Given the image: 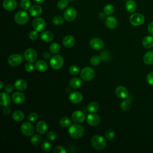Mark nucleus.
Returning a JSON list of instances; mask_svg holds the SVG:
<instances>
[{"mask_svg": "<svg viewBox=\"0 0 153 153\" xmlns=\"http://www.w3.org/2000/svg\"><path fill=\"white\" fill-rule=\"evenodd\" d=\"M70 86L74 89H78L80 88L82 85V80L78 77H74L71 79L69 81Z\"/></svg>", "mask_w": 153, "mask_h": 153, "instance_id": "393cba45", "label": "nucleus"}, {"mask_svg": "<svg viewBox=\"0 0 153 153\" xmlns=\"http://www.w3.org/2000/svg\"><path fill=\"white\" fill-rule=\"evenodd\" d=\"M71 118L73 121L76 123L81 124L85 120V115L81 111H74L71 115Z\"/></svg>", "mask_w": 153, "mask_h": 153, "instance_id": "9b49d317", "label": "nucleus"}, {"mask_svg": "<svg viewBox=\"0 0 153 153\" xmlns=\"http://www.w3.org/2000/svg\"><path fill=\"white\" fill-rule=\"evenodd\" d=\"M47 137L50 140H54L57 137V133L54 131H50L47 133Z\"/></svg>", "mask_w": 153, "mask_h": 153, "instance_id": "49530a36", "label": "nucleus"}, {"mask_svg": "<svg viewBox=\"0 0 153 153\" xmlns=\"http://www.w3.org/2000/svg\"><path fill=\"white\" fill-rule=\"evenodd\" d=\"M146 80L149 85L153 86V72H151L147 75Z\"/></svg>", "mask_w": 153, "mask_h": 153, "instance_id": "3c124183", "label": "nucleus"}, {"mask_svg": "<svg viewBox=\"0 0 153 153\" xmlns=\"http://www.w3.org/2000/svg\"><path fill=\"white\" fill-rule=\"evenodd\" d=\"M99 104L96 102H91L87 106V109L91 113H94L97 112L99 109Z\"/></svg>", "mask_w": 153, "mask_h": 153, "instance_id": "2f4dec72", "label": "nucleus"}, {"mask_svg": "<svg viewBox=\"0 0 153 153\" xmlns=\"http://www.w3.org/2000/svg\"><path fill=\"white\" fill-rule=\"evenodd\" d=\"M59 124L61 127H68L71 125V120L68 117H63L60 119Z\"/></svg>", "mask_w": 153, "mask_h": 153, "instance_id": "72a5a7b5", "label": "nucleus"}, {"mask_svg": "<svg viewBox=\"0 0 153 153\" xmlns=\"http://www.w3.org/2000/svg\"><path fill=\"white\" fill-rule=\"evenodd\" d=\"M143 62L148 65H151L153 64V50L149 51L146 53L143 58Z\"/></svg>", "mask_w": 153, "mask_h": 153, "instance_id": "c85d7f7f", "label": "nucleus"}, {"mask_svg": "<svg viewBox=\"0 0 153 153\" xmlns=\"http://www.w3.org/2000/svg\"><path fill=\"white\" fill-rule=\"evenodd\" d=\"M53 152L54 153H66V151L64 147L61 146H57L54 148Z\"/></svg>", "mask_w": 153, "mask_h": 153, "instance_id": "09e8293b", "label": "nucleus"}, {"mask_svg": "<svg viewBox=\"0 0 153 153\" xmlns=\"http://www.w3.org/2000/svg\"><path fill=\"white\" fill-rule=\"evenodd\" d=\"M21 131L26 136H30L34 133V127L33 125L29 122L23 123L20 127Z\"/></svg>", "mask_w": 153, "mask_h": 153, "instance_id": "6e6552de", "label": "nucleus"}, {"mask_svg": "<svg viewBox=\"0 0 153 153\" xmlns=\"http://www.w3.org/2000/svg\"><path fill=\"white\" fill-rule=\"evenodd\" d=\"M11 112V110L8 106H4V108L3 109V114L4 115H5V116L9 115L10 114Z\"/></svg>", "mask_w": 153, "mask_h": 153, "instance_id": "603ef678", "label": "nucleus"}, {"mask_svg": "<svg viewBox=\"0 0 153 153\" xmlns=\"http://www.w3.org/2000/svg\"><path fill=\"white\" fill-rule=\"evenodd\" d=\"M101 62V57L99 56H93L90 59V63L93 66H97Z\"/></svg>", "mask_w": 153, "mask_h": 153, "instance_id": "4c0bfd02", "label": "nucleus"}, {"mask_svg": "<svg viewBox=\"0 0 153 153\" xmlns=\"http://www.w3.org/2000/svg\"><path fill=\"white\" fill-rule=\"evenodd\" d=\"M29 38L32 40V41H35L36 40L38 37V31L36 30H32L30 32L29 34Z\"/></svg>", "mask_w": 153, "mask_h": 153, "instance_id": "de8ad7c7", "label": "nucleus"}, {"mask_svg": "<svg viewBox=\"0 0 153 153\" xmlns=\"http://www.w3.org/2000/svg\"><path fill=\"white\" fill-rule=\"evenodd\" d=\"M90 47L96 50H101L104 47V42L99 38H93L90 41Z\"/></svg>", "mask_w": 153, "mask_h": 153, "instance_id": "ddd939ff", "label": "nucleus"}, {"mask_svg": "<svg viewBox=\"0 0 153 153\" xmlns=\"http://www.w3.org/2000/svg\"><path fill=\"white\" fill-rule=\"evenodd\" d=\"M12 117L16 121H21L24 119L25 114L22 111L16 110L13 113Z\"/></svg>", "mask_w": 153, "mask_h": 153, "instance_id": "7c9ffc66", "label": "nucleus"}, {"mask_svg": "<svg viewBox=\"0 0 153 153\" xmlns=\"http://www.w3.org/2000/svg\"><path fill=\"white\" fill-rule=\"evenodd\" d=\"M24 56L28 62L33 63L36 60L38 57V54L35 49L29 48L26 50V51H25Z\"/></svg>", "mask_w": 153, "mask_h": 153, "instance_id": "1a4fd4ad", "label": "nucleus"}, {"mask_svg": "<svg viewBox=\"0 0 153 153\" xmlns=\"http://www.w3.org/2000/svg\"><path fill=\"white\" fill-rule=\"evenodd\" d=\"M14 86L17 90L23 91L27 88V84L25 79H18L14 82Z\"/></svg>", "mask_w": 153, "mask_h": 153, "instance_id": "f3484780", "label": "nucleus"}, {"mask_svg": "<svg viewBox=\"0 0 153 153\" xmlns=\"http://www.w3.org/2000/svg\"><path fill=\"white\" fill-rule=\"evenodd\" d=\"M42 141V137L39 134H34L30 138V142L33 145H39Z\"/></svg>", "mask_w": 153, "mask_h": 153, "instance_id": "e433bc0d", "label": "nucleus"}, {"mask_svg": "<svg viewBox=\"0 0 153 153\" xmlns=\"http://www.w3.org/2000/svg\"><path fill=\"white\" fill-rule=\"evenodd\" d=\"M42 56H43L44 58L45 59H46V60H48V59H49L51 57V54H50V53L49 52H48V51H45V52L43 53Z\"/></svg>", "mask_w": 153, "mask_h": 153, "instance_id": "6e6d98bb", "label": "nucleus"}, {"mask_svg": "<svg viewBox=\"0 0 153 153\" xmlns=\"http://www.w3.org/2000/svg\"><path fill=\"white\" fill-rule=\"evenodd\" d=\"M1 96V100L0 103L1 105L2 106H8L11 103V99L10 96L8 95V93L2 92L0 94Z\"/></svg>", "mask_w": 153, "mask_h": 153, "instance_id": "b1692460", "label": "nucleus"}, {"mask_svg": "<svg viewBox=\"0 0 153 153\" xmlns=\"http://www.w3.org/2000/svg\"><path fill=\"white\" fill-rule=\"evenodd\" d=\"M126 8L129 13H134L136 10V4L133 0H128L126 3Z\"/></svg>", "mask_w": 153, "mask_h": 153, "instance_id": "cd10ccee", "label": "nucleus"}, {"mask_svg": "<svg viewBox=\"0 0 153 153\" xmlns=\"http://www.w3.org/2000/svg\"><path fill=\"white\" fill-rule=\"evenodd\" d=\"M45 22L42 17H36L32 22V26L33 29L38 32L43 30L45 27Z\"/></svg>", "mask_w": 153, "mask_h": 153, "instance_id": "9d476101", "label": "nucleus"}, {"mask_svg": "<svg viewBox=\"0 0 153 153\" xmlns=\"http://www.w3.org/2000/svg\"><path fill=\"white\" fill-rule=\"evenodd\" d=\"M27 118L31 122L36 121L38 118V115L36 112H31L28 115Z\"/></svg>", "mask_w": 153, "mask_h": 153, "instance_id": "a18cd8bd", "label": "nucleus"}, {"mask_svg": "<svg viewBox=\"0 0 153 153\" xmlns=\"http://www.w3.org/2000/svg\"><path fill=\"white\" fill-rule=\"evenodd\" d=\"M115 94L120 99H125L128 96V91L125 87L120 85L115 88Z\"/></svg>", "mask_w": 153, "mask_h": 153, "instance_id": "4468645a", "label": "nucleus"}, {"mask_svg": "<svg viewBox=\"0 0 153 153\" xmlns=\"http://www.w3.org/2000/svg\"><path fill=\"white\" fill-rule=\"evenodd\" d=\"M68 5V0H60L57 2V6L59 9L62 10V9L65 8L67 7Z\"/></svg>", "mask_w": 153, "mask_h": 153, "instance_id": "c03bdc74", "label": "nucleus"}, {"mask_svg": "<svg viewBox=\"0 0 153 153\" xmlns=\"http://www.w3.org/2000/svg\"><path fill=\"white\" fill-rule=\"evenodd\" d=\"M148 32L153 35V22H151L148 26Z\"/></svg>", "mask_w": 153, "mask_h": 153, "instance_id": "5fc2aeb1", "label": "nucleus"}, {"mask_svg": "<svg viewBox=\"0 0 153 153\" xmlns=\"http://www.w3.org/2000/svg\"><path fill=\"white\" fill-rule=\"evenodd\" d=\"M49 50L52 54H57L60 50V46L57 42H53L50 45Z\"/></svg>", "mask_w": 153, "mask_h": 153, "instance_id": "473e14b6", "label": "nucleus"}, {"mask_svg": "<svg viewBox=\"0 0 153 153\" xmlns=\"http://www.w3.org/2000/svg\"><path fill=\"white\" fill-rule=\"evenodd\" d=\"M69 99L71 102L76 104L82 102L83 99V96L80 92L73 91L69 94Z\"/></svg>", "mask_w": 153, "mask_h": 153, "instance_id": "dca6fc26", "label": "nucleus"}, {"mask_svg": "<svg viewBox=\"0 0 153 153\" xmlns=\"http://www.w3.org/2000/svg\"><path fill=\"white\" fill-rule=\"evenodd\" d=\"M22 62V57L18 54L11 55L8 59V63L13 67L17 66Z\"/></svg>", "mask_w": 153, "mask_h": 153, "instance_id": "f8f14e48", "label": "nucleus"}, {"mask_svg": "<svg viewBox=\"0 0 153 153\" xmlns=\"http://www.w3.org/2000/svg\"><path fill=\"white\" fill-rule=\"evenodd\" d=\"M106 139L100 135H94L91 139V144L93 148L96 150H102L106 146Z\"/></svg>", "mask_w": 153, "mask_h": 153, "instance_id": "f03ea898", "label": "nucleus"}, {"mask_svg": "<svg viewBox=\"0 0 153 153\" xmlns=\"http://www.w3.org/2000/svg\"><path fill=\"white\" fill-rule=\"evenodd\" d=\"M42 8L39 5H35L31 7L29 9V14L32 16H39L42 13Z\"/></svg>", "mask_w": 153, "mask_h": 153, "instance_id": "bb28decb", "label": "nucleus"}, {"mask_svg": "<svg viewBox=\"0 0 153 153\" xmlns=\"http://www.w3.org/2000/svg\"><path fill=\"white\" fill-rule=\"evenodd\" d=\"M35 66L31 62H28L25 65V69L28 72H31L33 71Z\"/></svg>", "mask_w": 153, "mask_h": 153, "instance_id": "8fccbe9b", "label": "nucleus"}, {"mask_svg": "<svg viewBox=\"0 0 153 153\" xmlns=\"http://www.w3.org/2000/svg\"><path fill=\"white\" fill-rule=\"evenodd\" d=\"M114 11V8L113 5L111 4H108L104 7L103 12L106 15H111Z\"/></svg>", "mask_w": 153, "mask_h": 153, "instance_id": "58836bf2", "label": "nucleus"}, {"mask_svg": "<svg viewBox=\"0 0 153 153\" xmlns=\"http://www.w3.org/2000/svg\"><path fill=\"white\" fill-rule=\"evenodd\" d=\"M131 106V103L129 100H124L122 101L120 105V108L123 111H128Z\"/></svg>", "mask_w": 153, "mask_h": 153, "instance_id": "f704fd0d", "label": "nucleus"}, {"mask_svg": "<svg viewBox=\"0 0 153 153\" xmlns=\"http://www.w3.org/2000/svg\"><path fill=\"white\" fill-rule=\"evenodd\" d=\"M37 3H42L44 1V0H34Z\"/></svg>", "mask_w": 153, "mask_h": 153, "instance_id": "13d9d810", "label": "nucleus"}, {"mask_svg": "<svg viewBox=\"0 0 153 153\" xmlns=\"http://www.w3.org/2000/svg\"><path fill=\"white\" fill-rule=\"evenodd\" d=\"M53 23L56 25H60L64 22L63 18L60 16H56L53 18Z\"/></svg>", "mask_w": 153, "mask_h": 153, "instance_id": "a19ab883", "label": "nucleus"}, {"mask_svg": "<svg viewBox=\"0 0 153 153\" xmlns=\"http://www.w3.org/2000/svg\"><path fill=\"white\" fill-rule=\"evenodd\" d=\"M3 7L7 11H13L17 7V2L15 0H4Z\"/></svg>", "mask_w": 153, "mask_h": 153, "instance_id": "412c9836", "label": "nucleus"}, {"mask_svg": "<svg viewBox=\"0 0 153 153\" xmlns=\"http://www.w3.org/2000/svg\"><path fill=\"white\" fill-rule=\"evenodd\" d=\"M36 131L41 134H45L48 129L47 123L44 121H39L36 125Z\"/></svg>", "mask_w": 153, "mask_h": 153, "instance_id": "6ab92c4d", "label": "nucleus"}, {"mask_svg": "<svg viewBox=\"0 0 153 153\" xmlns=\"http://www.w3.org/2000/svg\"><path fill=\"white\" fill-rule=\"evenodd\" d=\"M105 24L107 27L111 29H115L118 24L117 20L116 19L115 17L113 16H109L106 17V21H105Z\"/></svg>", "mask_w": 153, "mask_h": 153, "instance_id": "5701e85b", "label": "nucleus"}, {"mask_svg": "<svg viewBox=\"0 0 153 153\" xmlns=\"http://www.w3.org/2000/svg\"><path fill=\"white\" fill-rule=\"evenodd\" d=\"M41 38L44 42H50L53 39L54 35L50 31L45 30L41 33Z\"/></svg>", "mask_w": 153, "mask_h": 153, "instance_id": "a878e982", "label": "nucleus"}, {"mask_svg": "<svg viewBox=\"0 0 153 153\" xmlns=\"http://www.w3.org/2000/svg\"><path fill=\"white\" fill-rule=\"evenodd\" d=\"M41 148H42V150L44 151V152H48L51 150L52 145L50 142L47 140H45L41 144Z\"/></svg>", "mask_w": 153, "mask_h": 153, "instance_id": "c9c22d12", "label": "nucleus"}, {"mask_svg": "<svg viewBox=\"0 0 153 153\" xmlns=\"http://www.w3.org/2000/svg\"><path fill=\"white\" fill-rule=\"evenodd\" d=\"M115 136V132L113 129H108L105 132V137L108 140H112Z\"/></svg>", "mask_w": 153, "mask_h": 153, "instance_id": "ea45409f", "label": "nucleus"}, {"mask_svg": "<svg viewBox=\"0 0 153 153\" xmlns=\"http://www.w3.org/2000/svg\"><path fill=\"white\" fill-rule=\"evenodd\" d=\"M130 23L131 25L134 26L141 25L145 21V18L143 16L139 13H134L130 17Z\"/></svg>", "mask_w": 153, "mask_h": 153, "instance_id": "423d86ee", "label": "nucleus"}, {"mask_svg": "<svg viewBox=\"0 0 153 153\" xmlns=\"http://www.w3.org/2000/svg\"><path fill=\"white\" fill-rule=\"evenodd\" d=\"M94 70L90 66H86L80 72V76L81 79L86 81L91 80L94 78Z\"/></svg>", "mask_w": 153, "mask_h": 153, "instance_id": "7ed1b4c3", "label": "nucleus"}, {"mask_svg": "<svg viewBox=\"0 0 153 153\" xmlns=\"http://www.w3.org/2000/svg\"><path fill=\"white\" fill-rule=\"evenodd\" d=\"M84 128L80 124H74L70 126L68 133L70 136L75 139L81 138L84 134Z\"/></svg>", "mask_w": 153, "mask_h": 153, "instance_id": "f257e3e1", "label": "nucleus"}, {"mask_svg": "<svg viewBox=\"0 0 153 153\" xmlns=\"http://www.w3.org/2000/svg\"><path fill=\"white\" fill-rule=\"evenodd\" d=\"M77 16V11L73 7H69L67 8L63 14L65 19L68 22H72L75 19Z\"/></svg>", "mask_w": 153, "mask_h": 153, "instance_id": "0eeeda50", "label": "nucleus"}, {"mask_svg": "<svg viewBox=\"0 0 153 153\" xmlns=\"http://www.w3.org/2000/svg\"><path fill=\"white\" fill-rule=\"evenodd\" d=\"M35 67L37 71L41 72H44L47 71L48 69V64L46 62L42 60H39L36 61L35 65Z\"/></svg>", "mask_w": 153, "mask_h": 153, "instance_id": "4be33fe9", "label": "nucleus"}, {"mask_svg": "<svg viewBox=\"0 0 153 153\" xmlns=\"http://www.w3.org/2000/svg\"><path fill=\"white\" fill-rule=\"evenodd\" d=\"M25 100V94L20 91L15 92L12 95V100L16 104H21Z\"/></svg>", "mask_w": 153, "mask_h": 153, "instance_id": "a211bd4d", "label": "nucleus"}, {"mask_svg": "<svg viewBox=\"0 0 153 153\" xmlns=\"http://www.w3.org/2000/svg\"><path fill=\"white\" fill-rule=\"evenodd\" d=\"M13 89H14V87L11 84H8L5 87V90L8 93H11L13 91Z\"/></svg>", "mask_w": 153, "mask_h": 153, "instance_id": "864d4df0", "label": "nucleus"}, {"mask_svg": "<svg viewBox=\"0 0 153 153\" xmlns=\"http://www.w3.org/2000/svg\"><path fill=\"white\" fill-rule=\"evenodd\" d=\"M69 72L72 75H76L79 72V68L76 65H72L69 69Z\"/></svg>", "mask_w": 153, "mask_h": 153, "instance_id": "37998d69", "label": "nucleus"}, {"mask_svg": "<svg viewBox=\"0 0 153 153\" xmlns=\"http://www.w3.org/2000/svg\"><path fill=\"white\" fill-rule=\"evenodd\" d=\"M63 45L66 48L72 47L75 43V39L72 35H67L64 37L62 41Z\"/></svg>", "mask_w": 153, "mask_h": 153, "instance_id": "aec40b11", "label": "nucleus"}, {"mask_svg": "<svg viewBox=\"0 0 153 153\" xmlns=\"http://www.w3.org/2000/svg\"><path fill=\"white\" fill-rule=\"evenodd\" d=\"M64 63V60L63 58L58 54L53 56L50 60V65L51 67L55 69V70H58L60 69Z\"/></svg>", "mask_w": 153, "mask_h": 153, "instance_id": "20e7f679", "label": "nucleus"}, {"mask_svg": "<svg viewBox=\"0 0 153 153\" xmlns=\"http://www.w3.org/2000/svg\"><path fill=\"white\" fill-rule=\"evenodd\" d=\"M0 89H2V88H3V87H4V83H3V82L2 81H0Z\"/></svg>", "mask_w": 153, "mask_h": 153, "instance_id": "4d7b16f0", "label": "nucleus"}, {"mask_svg": "<svg viewBox=\"0 0 153 153\" xmlns=\"http://www.w3.org/2000/svg\"><path fill=\"white\" fill-rule=\"evenodd\" d=\"M142 45L147 48L153 47V37L151 36H146L142 40Z\"/></svg>", "mask_w": 153, "mask_h": 153, "instance_id": "c756f323", "label": "nucleus"}, {"mask_svg": "<svg viewBox=\"0 0 153 153\" xmlns=\"http://www.w3.org/2000/svg\"><path fill=\"white\" fill-rule=\"evenodd\" d=\"M31 2L30 0H22L20 1V6L22 9L26 10L30 7Z\"/></svg>", "mask_w": 153, "mask_h": 153, "instance_id": "79ce46f5", "label": "nucleus"}, {"mask_svg": "<svg viewBox=\"0 0 153 153\" xmlns=\"http://www.w3.org/2000/svg\"><path fill=\"white\" fill-rule=\"evenodd\" d=\"M29 14L24 11H18L14 16V20L19 25L26 24L29 21Z\"/></svg>", "mask_w": 153, "mask_h": 153, "instance_id": "39448f33", "label": "nucleus"}, {"mask_svg": "<svg viewBox=\"0 0 153 153\" xmlns=\"http://www.w3.org/2000/svg\"><path fill=\"white\" fill-rule=\"evenodd\" d=\"M100 121L99 116L96 114H90L87 117V123L91 126H97Z\"/></svg>", "mask_w": 153, "mask_h": 153, "instance_id": "2eb2a0df", "label": "nucleus"}]
</instances>
